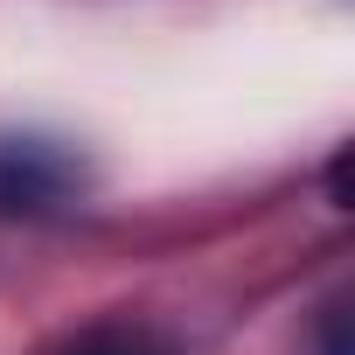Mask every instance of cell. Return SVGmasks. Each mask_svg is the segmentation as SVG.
<instances>
[{
	"instance_id": "6da1fadb",
	"label": "cell",
	"mask_w": 355,
	"mask_h": 355,
	"mask_svg": "<svg viewBox=\"0 0 355 355\" xmlns=\"http://www.w3.org/2000/svg\"><path fill=\"white\" fill-rule=\"evenodd\" d=\"M77 189V160L49 139H0V209L35 216Z\"/></svg>"
},
{
	"instance_id": "7a4b0ae2",
	"label": "cell",
	"mask_w": 355,
	"mask_h": 355,
	"mask_svg": "<svg viewBox=\"0 0 355 355\" xmlns=\"http://www.w3.org/2000/svg\"><path fill=\"white\" fill-rule=\"evenodd\" d=\"M63 355H160V341H153V327H139V320H98V327H84L77 341H63Z\"/></svg>"
},
{
	"instance_id": "3957f363",
	"label": "cell",
	"mask_w": 355,
	"mask_h": 355,
	"mask_svg": "<svg viewBox=\"0 0 355 355\" xmlns=\"http://www.w3.org/2000/svg\"><path fill=\"white\" fill-rule=\"evenodd\" d=\"M320 355H348V320H341V306H334L327 327H320Z\"/></svg>"
}]
</instances>
